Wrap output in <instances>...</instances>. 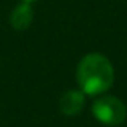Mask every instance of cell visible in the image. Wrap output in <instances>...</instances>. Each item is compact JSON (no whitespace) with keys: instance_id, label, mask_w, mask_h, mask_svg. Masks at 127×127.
Instances as JSON below:
<instances>
[{"instance_id":"obj_3","label":"cell","mask_w":127,"mask_h":127,"mask_svg":"<svg viewBox=\"0 0 127 127\" xmlns=\"http://www.w3.org/2000/svg\"><path fill=\"white\" fill-rule=\"evenodd\" d=\"M85 96L84 92L79 90H69L60 100V111L66 116H74L77 113H81V109L84 108Z\"/></svg>"},{"instance_id":"obj_4","label":"cell","mask_w":127,"mask_h":127,"mask_svg":"<svg viewBox=\"0 0 127 127\" xmlns=\"http://www.w3.org/2000/svg\"><path fill=\"white\" fill-rule=\"evenodd\" d=\"M32 18H34V11H32L31 3L23 2L11 11L10 23L16 31H24V29H28L31 26Z\"/></svg>"},{"instance_id":"obj_1","label":"cell","mask_w":127,"mask_h":127,"mask_svg":"<svg viewBox=\"0 0 127 127\" xmlns=\"http://www.w3.org/2000/svg\"><path fill=\"white\" fill-rule=\"evenodd\" d=\"M114 81V69L106 56L90 53L81 60L77 66V82L87 95H100L106 92Z\"/></svg>"},{"instance_id":"obj_2","label":"cell","mask_w":127,"mask_h":127,"mask_svg":"<svg viewBox=\"0 0 127 127\" xmlns=\"http://www.w3.org/2000/svg\"><path fill=\"white\" fill-rule=\"evenodd\" d=\"M93 116L105 126H119L127 116L126 105L116 96H101L92 106Z\"/></svg>"},{"instance_id":"obj_5","label":"cell","mask_w":127,"mask_h":127,"mask_svg":"<svg viewBox=\"0 0 127 127\" xmlns=\"http://www.w3.org/2000/svg\"><path fill=\"white\" fill-rule=\"evenodd\" d=\"M23 2H28V3H31V2H34V0H23Z\"/></svg>"}]
</instances>
